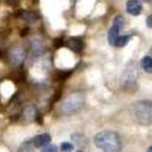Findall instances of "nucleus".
I'll return each instance as SVG.
<instances>
[{
  "label": "nucleus",
  "instance_id": "nucleus-1",
  "mask_svg": "<svg viewBox=\"0 0 152 152\" xmlns=\"http://www.w3.org/2000/svg\"><path fill=\"white\" fill-rule=\"evenodd\" d=\"M94 144L103 152H120L123 144L119 134L113 131H102L94 136Z\"/></svg>",
  "mask_w": 152,
  "mask_h": 152
},
{
  "label": "nucleus",
  "instance_id": "nucleus-2",
  "mask_svg": "<svg viewBox=\"0 0 152 152\" xmlns=\"http://www.w3.org/2000/svg\"><path fill=\"white\" fill-rule=\"evenodd\" d=\"M86 102V95L81 91H76L69 94L62 102L61 110L66 115H72L80 111Z\"/></svg>",
  "mask_w": 152,
  "mask_h": 152
},
{
  "label": "nucleus",
  "instance_id": "nucleus-3",
  "mask_svg": "<svg viewBox=\"0 0 152 152\" xmlns=\"http://www.w3.org/2000/svg\"><path fill=\"white\" fill-rule=\"evenodd\" d=\"M135 120L142 126H151L152 123V102L149 100L139 101L133 107Z\"/></svg>",
  "mask_w": 152,
  "mask_h": 152
},
{
  "label": "nucleus",
  "instance_id": "nucleus-4",
  "mask_svg": "<svg viewBox=\"0 0 152 152\" xmlns=\"http://www.w3.org/2000/svg\"><path fill=\"white\" fill-rule=\"evenodd\" d=\"M138 76H139V69L137 63L135 61H130L125 68L123 74H122V85L123 86L130 90L134 88L138 81Z\"/></svg>",
  "mask_w": 152,
  "mask_h": 152
},
{
  "label": "nucleus",
  "instance_id": "nucleus-5",
  "mask_svg": "<svg viewBox=\"0 0 152 152\" xmlns=\"http://www.w3.org/2000/svg\"><path fill=\"white\" fill-rule=\"evenodd\" d=\"M123 25H124V18L120 15L117 16L114 19L113 26L110 28V29L109 30V33H108V41L111 45H114L116 39L119 36V32H120V29L122 28Z\"/></svg>",
  "mask_w": 152,
  "mask_h": 152
},
{
  "label": "nucleus",
  "instance_id": "nucleus-6",
  "mask_svg": "<svg viewBox=\"0 0 152 152\" xmlns=\"http://www.w3.org/2000/svg\"><path fill=\"white\" fill-rule=\"evenodd\" d=\"M24 58H25V51L21 46L16 45L10 50L9 61L12 66L14 67L20 66L23 62Z\"/></svg>",
  "mask_w": 152,
  "mask_h": 152
},
{
  "label": "nucleus",
  "instance_id": "nucleus-7",
  "mask_svg": "<svg viewBox=\"0 0 152 152\" xmlns=\"http://www.w3.org/2000/svg\"><path fill=\"white\" fill-rule=\"evenodd\" d=\"M66 46L75 53H80L84 48V42L80 37H72L66 41Z\"/></svg>",
  "mask_w": 152,
  "mask_h": 152
},
{
  "label": "nucleus",
  "instance_id": "nucleus-8",
  "mask_svg": "<svg viewBox=\"0 0 152 152\" xmlns=\"http://www.w3.org/2000/svg\"><path fill=\"white\" fill-rule=\"evenodd\" d=\"M142 5L138 0H128L126 3V11L128 13L137 16L142 12Z\"/></svg>",
  "mask_w": 152,
  "mask_h": 152
},
{
  "label": "nucleus",
  "instance_id": "nucleus-9",
  "mask_svg": "<svg viewBox=\"0 0 152 152\" xmlns=\"http://www.w3.org/2000/svg\"><path fill=\"white\" fill-rule=\"evenodd\" d=\"M51 142V136L48 134H42L37 135L33 140V144L36 148H41L46 146Z\"/></svg>",
  "mask_w": 152,
  "mask_h": 152
},
{
  "label": "nucleus",
  "instance_id": "nucleus-10",
  "mask_svg": "<svg viewBox=\"0 0 152 152\" xmlns=\"http://www.w3.org/2000/svg\"><path fill=\"white\" fill-rule=\"evenodd\" d=\"M18 16L21 18L22 20L28 21V22H34L38 20V14L36 12H31V11H20L18 12Z\"/></svg>",
  "mask_w": 152,
  "mask_h": 152
},
{
  "label": "nucleus",
  "instance_id": "nucleus-11",
  "mask_svg": "<svg viewBox=\"0 0 152 152\" xmlns=\"http://www.w3.org/2000/svg\"><path fill=\"white\" fill-rule=\"evenodd\" d=\"M24 116L28 120H33L37 117V110L35 106L28 105L24 109Z\"/></svg>",
  "mask_w": 152,
  "mask_h": 152
},
{
  "label": "nucleus",
  "instance_id": "nucleus-12",
  "mask_svg": "<svg viewBox=\"0 0 152 152\" xmlns=\"http://www.w3.org/2000/svg\"><path fill=\"white\" fill-rule=\"evenodd\" d=\"M142 68L148 73H152V59L150 56H145L141 61Z\"/></svg>",
  "mask_w": 152,
  "mask_h": 152
},
{
  "label": "nucleus",
  "instance_id": "nucleus-13",
  "mask_svg": "<svg viewBox=\"0 0 152 152\" xmlns=\"http://www.w3.org/2000/svg\"><path fill=\"white\" fill-rule=\"evenodd\" d=\"M131 36L129 35H125V36H118V38L115 41L114 45L117 47H124L130 40Z\"/></svg>",
  "mask_w": 152,
  "mask_h": 152
},
{
  "label": "nucleus",
  "instance_id": "nucleus-14",
  "mask_svg": "<svg viewBox=\"0 0 152 152\" xmlns=\"http://www.w3.org/2000/svg\"><path fill=\"white\" fill-rule=\"evenodd\" d=\"M72 140L78 146H86L87 144V140H86V136L83 135V134H73L72 135Z\"/></svg>",
  "mask_w": 152,
  "mask_h": 152
},
{
  "label": "nucleus",
  "instance_id": "nucleus-15",
  "mask_svg": "<svg viewBox=\"0 0 152 152\" xmlns=\"http://www.w3.org/2000/svg\"><path fill=\"white\" fill-rule=\"evenodd\" d=\"M74 150V146L69 142H62L61 145V151L62 152H71Z\"/></svg>",
  "mask_w": 152,
  "mask_h": 152
},
{
  "label": "nucleus",
  "instance_id": "nucleus-16",
  "mask_svg": "<svg viewBox=\"0 0 152 152\" xmlns=\"http://www.w3.org/2000/svg\"><path fill=\"white\" fill-rule=\"evenodd\" d=\"M42 152H58V148L56 145L54 144H51V145H46Z\"/></svg>",
  "mask_w": 152,
  "mask_h": 152
},
{
  "label": "nucleus",
  "instance_id": "nucleus-17",
  "mask_svg": "<svg viewBox=\"0 0 152 152\" xmlns=\"http://www.w3.org/2000/svg\"><path fill=\"white\" fill-rule=\"evenodd\" d=\"M71 74H72V70H71V71H61V72L59 73L58 77H59V79H61V80H65V79H67Z\"/></svg>",
  "mask_w": 152,
  "mask_h": 152
},
{
  "label": "nucleus",
  "instance_id": "nucleus-18",
  "mask_svg": "<svg viewBox=\"0 0 152 152\" xmlns=\"http://www.w3.org/2000/svg\"><path fill=\"white\" fill-rule=\"evenodd\" d=\"M63 45H64V41H63L62 38H56V39H54V41H53V45H54V47H55L56 49L61 47Z\"/></svg>",
  "mask_w": 152,
  "mask_h": 152
},
{
  "label": "nucleus",
  "instance_id": "nucleus-19",
  "mask_svg": "<svg viewBox=\"0 0 152 152\" xmlns=\"http://www.w3.org/2000/svg\"><path fill=\"white\" fill-rule=\"evenodd\" d=\"M28 33V28H23L20 31V36L21 37H25V36H27Z\"/></svg>",
  "mask_w": 152,
  "mask_h": 152
},
{
  "label": "nucleus",
  "instance_id": "nucleus-20",
  "mask_svg": "<svg viewBox=\"0 0 152 152\" xmlns=\"http://www.w3.org/2000/svg\"><path fill=\"white\" fill-rule=\"evenodd\" d=\"M147 25H148V27H149V28H151L152 27V16L151 15H150V16L148 17V19H147Z\"/></svg>",
  "mask_w": 152,
  "mask_h": 152
},
{
  "label": "nucleus",
  "instance_id": "nucleus-21",
  "mask_svg": "<svg viewBox=\"0 0 152 152\" xmlns=\"http://www.w3.org/2000/svg\"><path fill=\"white\" fill-rule=\"evenodd\" d=\"M148 152H152V148H151V147H150V149H149Z\"/></svg>",
  "mask_w": 152,
  "mask_h": 152
},
{
  "label": "nucleus",
  "instance_id": "nucleus-22",
  "mask_svg": "<svg viewBox=\"0 0 152 152\" xmlns=\"http://www.w3.org/2000/svg\"><path fill=\"white\" fill-rule=\"evenodd\" d=\"M143 1H145V2H150V1H151V0H143Z\"/></svg>",
  "mask_w": 152,
  "mask_h": 152
},
{
  "label": "nucleus",
  "instance_id": "nucleus-23",
  "mask_svg": "<svg viewBox=\"0 0 152 152\" xmlns=\"http://www.w3.org/2000/svg\"><path fill=\"white\" fill-rule=\"evenodd\" d=\"M77 152H84V151H77Z\"/></svg>",
  "mask_w": 152,
  "mask_h": 152
}]
</instances>
